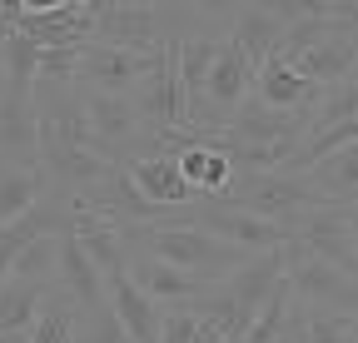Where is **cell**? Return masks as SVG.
<instances>
[{
    "instance_id": "cell-1",
    "label": "cell",
    "mask_w": 358,
    "mask_h": 343,
    "mask_svg": "<svg viewBox=\"0 0 358 343\" xmlns=\"http://www.w3.org/2000/svg\"><path fill=\"white\" fill-rule=\"evenodd\" d=\"M120 234L134 254H150V259L189 274L199 284H224L234 269L249 264V254H239L234 244H224V239H214L194 224H134V229H120Z\"/></svg>"
},
{
    "instance_id": "cell-2",
    "label": "cell",
    "mask_w": 358,
    "mask_h": 343,
    "mask_svg": "<svg viewBox=\"0 0 358 343\" xmlns=\"http://www.w3.org/2000/svg\"><path fill=\"white\" fill-rule=\"evenodd\" d=\"M129 105L140 115L145 135H179L189 130V110H185V90H179V70H174V40H164L155 65L145 70V80L129 90Z\"/></svg>"
},
{
    "instance_id": "cell-3",
    "label": "cell",
    "mask_w": 358,
    "mask_h": 343,
    "mask_svg": "<svg viewBox=\"0 0 358 343\" xmlns=\"http://www.w3.org/2000/svg\"><path fill=\"white\" fill-rule=\"evenodd\" d=\"M179 10H159V6H120V0H95V45H115V50H134V55H155L169 35V20Z\"/></svg>"
},
{
    "instance_id": "cell-4",
    "label": "cell",
    "mask_w": 358,
    "mask_h": 343,
    "mask_svg": "<svg viewBox=\"0 0 358 343\" xmlns=\"http://www.w3.org/2000/svg\"><path fill=\"white\" fill-rule=\"evenodd\" d=\"M289 289H294V298H299L308 314H313V309H324V314H358V279L338 274V269L324 264V259H313L299 239H294Z\"/></svg>"
},
{
    "instance_id": "cell-5",
    "label": "cell",
    "mask_w": 358,
    "mask_h": 343,
    "mask_svg": "<svg viewBox=\"0 0 358 343\" xmlns=\"http://www.w3.org/2000/svg\"><path fill=\"white\" fill-rule=\"evenodd\" d=\"M299 15H303V0H284V6H239V10H229V30H224V40L239 45L244 60L259 70L268 55L279 50L284 30H289Z\"/></svg>"
},
{
    "instance_id": "cell-6",
    "label": "cell",
    "mask_w": 358,
    "mask_h": 343,
    "mask_svg": "<svg viewBox=\"0 0 358 343\" xmlns=\"http://www.w3.org/2000/svg\"><path fill=\"white\" fill-rule=\"evenodd\" d=\"M159 55V50H155ZM155 55H134V50H115V45H80V70H75V90L85 85L90 95H129L145 80V70L155 65Z\"/></svg>"
},
{
    "instance_id": "cell-7",
    "label": "cell",
    "mask_w": 358,
    "mask_h": 343,
    "mask_svg": "<svg viewBox=\"0 0 358 343\" xmlns=\"http://www.w3.org/2000/svg\"><path fill=\"white\" fill-rule=\"evenodd\" d=\"M0 169H40L30 90H10V85H0Z\"/></svg>"
},
{
    "instance_id": "cell-8",
    "label": "cell",
    "mask_w": 358,
    "mask_h": 343,
    "mask_svg": "<svg viewBox=\"0 0 358 343\" xmlns=\"http://www.w3.org/2000/svg\"><path fill=\"white\" fill-rule=\"evenodd\" d=\"M299 244L313 254V259H324V264H334L338 274L358 279V254H353L348 209H343V204H324V209H313L308 219L299 224Z\"/></svg>"
},
{
    "instance_id": "cell-9",
    "label": "cell",
    "mask_w": 358,
    "mask_h": 343,
    "mask_svg": "<svg viewBox=\"0 0 358 343\" xmlns=\"http://www.w3.org/2000/svg\"><path fill=\"white\" fill-rule=\"evenodd\" d=\"M289 264H294V244H284V249H274V254H254L244 269H234L229 279L219 284V293L229 298V304L239 309V319L249 323V319H254V309H259L264 298L274 293V284L289 274Z\"/></svg>"
},
{
    "instance_id": "cell-10",
    "label": "cell",
    "mask_w": 358,
    "mask_h": 343,
    "mask_svg": "<svg viewBox=\"0 0 358 343\" xmlns=\"http://www.w3.org/2000/svg\"><path fill=\"white\" fill-rule=\"evenodd\" d=\"M319 85H308L289 60H279V55H268L259 70H254V100L264 105V110H279V115H313V105H319Z\"/></svg>"
},
{
    "instance_id": "cell-11",
    "label": "cell",
    "mask_w": 358,
    "mask_h": 343,
    "mask_svg": "<svg viewBox=\"0 0 358 343\" xmlns=\"http://www.w3.org/2000/svg\"><path fill=\"white\" fill-rule=\"evenodd\" d=\"M124 175H129V184L140 189V199H150L155 209H164V214H179V209H189L199 194L185 184V175H179V164H174V154H140V159H129L124 164Z\"/></svg>"
},
{
    "instance_id": "cell-12",
    "label": "cell",
    "mask_w": 358,
    "mask_h": 343,
    "mask_svg": "<svg viewBox=\"0 0 358 343\" xmlns=\"http://www.w3.org/2000/svg\"><path fill=\"white\" fill-rule=\"evenodd\" d=\"M124 274H129V284L140 289L150 304H159V309H185V304H194L204 289H214V284H199V279H189V274H179V269L150 259V254H134V249H129V269H124Z\"/></svg>"
},
{
    "instance_id": "cell-13",
    "label": "cell",
    "mask_w": 358,
    "mask_h": 343,
    "mask_svg": "<svg viewBox=\"0 0 358 343\" xmlns=\"http://www.w3.org/2000/svg\"><path fill=\"white\" fill-rule=\"evenodd\" d=\"M55 289L75 298V304H80V314H90V309H105V279H100L95 259H90V254L80 249V239H75V234H60Z\"/></svg>"
},
{
    "instance_id": "cell-14",
    "label": "cell",
    "mask_w": 358,
    "mask_h": 343,
    "mask_svg": "<svg viewBox=\"0 0 358 343\" xmlns=\"http://www.w3.org/2000/svg\"><path fill=\"white\" fill-rule=\"evenodd\" d=\"M105 304L120 319V328H124L129 343H159V304H150V298L129 284V274L105 279Z\"/></svg>"
},
{
    "instance_id": "cell-15",
    "label": "cell",
    "mask_w": 358,
    "mask_h": 343,
    "mask_svg": "<svg viewBox=\"0 0 358 343\" xmlns=\"http://www.w3.org/2000/svg\"><path fill=\"white\" fill-rule=\"evenodd\" d=\"M303 180H308V189L319 194L324 204H343V209L358 204V145H348V149L319 159Z\"/></svg>"
},
{
    "instance_id": "cell-16",
    "label": "cell",
    "mask_w": 358,
    "mask_h": 343,
    "mask_svg": "<svg viewBox=\"0 0 358 343\" xmlns=\"http://www.w3.org/2000/svg\"><path fill=\"white\" fill-rule=\"evenodd\" d=\"M174 164H179V175H185V184H189V189H194L199 199H219L224 189H229V180H234L229 159H224L219 149H209V145H179Z\"/></svg>"
},
{
    "instance_id": "cell-17",
    "label": "cell",
    "mask_w": 358,
    "mask_h": 343,
    "mask_svg": "<svg viewBox=\"0 0 358 343\" xmlns=\"http://www.w3.org/2000/svg\"><path fill=\"white\" fill-rule=\"evenodd\" d=\"M45 284H20V279H6L0 284V343H20L45 304Z\"/></svg>"
},
{
    "instance_id": "cell-18",
    "label": "cell",
    "mask_w": 358,
    "mask_h": 343,
    "mask_svg": "<svg viewBox=\"0 0 358 343\" xmlns=\"http://www.w3.org/2000/svg\"><path fill=\"white\" fill-rule=\"evenodd\" d=\"M75 333H80V304L70 293L50 289L40 314H35V323H30V333L20 343H75Z\"/></svg>"
},
{
    "instance_id": "cell-19",
    "label": "cell",
    "mask_w": 358,
    "mask_h": 343,
    "mask_svg": "<svg viewBox=\"0 0 358 343\" xmlns=\"http://www.w3.org/2000/svg\"><path fill=\"white\" fill-rule=\"evenodd\" d=\"M45 189H50V184H45L40 169H0V229L20 224Z\"/></svg>"
},
{
    "instance_id": "cell-20",
    "label": "cell",
    "mask_w": 358,
    "mask_h": 343,
    "mask_svg": "<svg viewBox=\"0 0 358 343\" xmlns=\"http://www.w3.org/2000/svg\"><path fill=\"white\" fill-rule=\"evenodd\" d=\"M55 259H60V239H30L20 254H15V264H10V279L20 284H45V289H55Z\"/></svg>"
},
{
    "instance_id": "cell-21",
    "label": "cell",
    "mask_w": 358,
    "mask_h": 343,
    "mask_svg": "<svg viewBox=\"0 0 358 343\" xmlns=\"http://www.w3.org/2000/svg\"><path fill=\"white\" fill-rule=\"evenodd\" d=\"M75 343H129V338H124L120 319H115V314H110V304H105V309L80 314V333H75Z\"/></svg>"
},
{
    "instance_id": "cell-22",
    "label": "cell",
    "mask_w": 358,
    "mask_h": 343,
    "mask_svg": "<svg viewBox=\"0 0 358 343\" xmlns=\"http://www.w3.org/2000/svg\"><path fill=\"white\" fill-rule=\"evenodd\" d=\"M303 343H358L348 328V314H308Z\"/></svg>"
},
{
    "instance_id": "cell-23",
    "label": "cell",
    "mask_w": 358,
    "mask_h": 343,
    "mask_svg": "<svg viewBox=\"0 0 358 343\" xmlns=\"http://www.w3.org/2000/svg\"><path fill=\"white\" fill-rule=\"evenodd\" d=\"M25 244H30V239H25L20 229H0V284L10 279V264H15V254H20Z\"/></svg>"
},
{
    "instance_id": "cell-24",
    "label": "cell",
    "mask_w": 358,
    "mask_h": 343,
    "mask_svg": "<svg viewBox=\"0 0 358 343\" xmlns=\"http://www.w3.org/2000/svg\"><path fill=\"white\" fill-rule=\"evenodd\" d=\"M348 234H353V254H358V204H348Z\"/></svg>"
},
{
    "instance_id": "cell-25",
    "label": "cell",
    "mask_w": 358,
    "mask_h": 343,
    "mask_svg": "<svg viewBox=\"0 0 358 343\" xmlns=\"http://www.w3.org/2000/svg\"><path fill=\"white\" fill-rule=\"evenodd\" d=\"M348 328H353V338H358V314H348Z\"/></svg>"
},
{
    "instance_id": "cell-26",
    "label": "cell",
    "mask_w": 358,
    "mask_h": 343,
    "mask_svg": "<svg viewBox=\"0 0 358 343\" xmlns=\"http://www.w3.org/2000/svg\"><path fill=\"white\" fill-rule=\"evenodd\" d=\"M348 80H358V60H353V75H348Z\"/></svg>"
}]
</instances>
